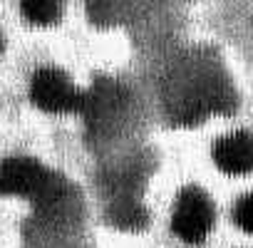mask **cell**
Here are the masks:
<instances>
[{
  "mask_svg": "<svg viewBox=\"0 0 253 248\" xmlns=\"http://www.w3.org/2000/svg\"><path fill=\"white\" fill-rule=\"evenodd\" d=\"M0 191L35 204H50L60 194V181L38 159L8 157L0 162Z\"/></svg>",
  "mask_w": 253,
  "mask_h": 248,
  "instance_id": "obj_1",
  "label": "cell"
},
{
  "mask_svg": "<svg viewBox=\"0 0 253 248\" xmlns=\"http://www.w3.org/2000/svg\"><path fill=\"white\" fill-rule=\"evenodd\" d=\"M30 99L42 112L50 114H67L84 109V94L70 82L62 70L42 67L33 75L30 82Z\"/></svg>",
  "mask_w": 253,
  "mask_h": 248,
  "instance_id": "obj_2",
  "label": "cell"
},
{
  "mask_svg": "<svg viewBox=\"0 0 253 248\" xmlns=\"http://www.w3.org/2000/svg\"><path fill=\"white\" fill-rule=\"evenodd\" d=\"M213 226V206L201 189H184L176 196L171 228L184 243H204Z\"/></svg>",
  "mask_w": 253,
  "mask_h": 248,
  "instance_id": "obj_3",
  "label": "cell"
},
{
  "mask_svg": "<svg viewBox=\"0 0 253 248\" xmlns=\"http://www.w3.org/2000/svg\"><path fill=\"white\" fill-rule=\"evenodd\" d=\"M213 162L228 176L253 171V137L248 132H231L213 144Z\"/></svg>",
  "mask_w": 253,
  "mask_h": 248,
  "instance_id": "obj_4",
  "label": "cell"
},
{
  "mask_svg": "<svg viewBox=\"0 0 253 248\" xmlns=\"http://www.w3.org/2000/svg\"><path fill=\"white\" fill-rule=\"evenodd\" d=\"M23 15L35 25H50L60 18L62 0H20Z\"/></svg>",
  "mask_w": 253,
  "mask_h": 248,
  "instance_id": "obj_5",
  "label": "cell"
},
{
  "mask_svg": "<svg viewBox=\"0 0 253 248\" xmlns=\"http://www.w3.org/2000/svg\"><path fill=\"white\" fill-rule=\"evenodd\" d=\"M233 218H236V223H238V228H241L243 233L253 236V194L243 196V199L236 204Z\"/></svg>",
  "mask_w": 253,
  "mask_h": 248,
  "instance_id": "obj_6",
  "label": "cell"
},
{
  "mask_svg": "<svg viewBox=\"0 0 253 248\" xmlns=\"http://www.w3.org/2000/svg\"><path fill=\"white\" fill-rule=\"evenodd\" d=\"M0 47H3V42H0Z\"/></svg>",
  "mask_w": 253,
  "mask_h": 248,
  "instance_id": "obj_7",
  "label": "cell"
}]
</instances>
